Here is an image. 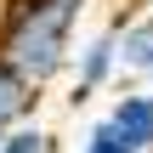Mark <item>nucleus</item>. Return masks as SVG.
Wrapping results in <instances>:
<instances>
[{"label":"nucleus","mask_w":153,"mask_h":153,"mask_svg":"<svg viewBox=\"0 0 153 153\" xmlns=\"http://www.w3.org/2000/svg\"><path fill=\"white\" fill-rule=\"evenodd\" d=\"M79 153H131V148H125V142L114 136V125H108V119H97V125L85 131V142H79Z\"/></svg>","instance_id":"7"},{"label":"nucleus","mask_w":153,"mask_h":153,"mask_svg":"<svg viewBox=\"0 0 153 153\" xmlns=\"http://www.w3.org/2000/svg\"><path fill=\"white\" fill-rule=\"evenodd\" d=\"M0 136H6V125H0Z\"/></svg>","instance_id":"8"},{"label":"nucleus","mask_w":153,"mask_h":153,"mask_svg":"<svg viewBox=\"0 0 153 153\" xmlns=\"http://www.w3.org/2000/svg\"><path fill=\"white\" fill-rule=\"evenodd\" d=\"M68 74H74V102H85L91 91H102V85L119 74V45H114V28L91 34V40L68 57Z\"/></svg>","instance_id":"2"},{"label":"nucleus","mask_w":153,"mask_h":153,"mask_svg":"<svg viewBox=\"0 0 153 153\" xmlns=\"http://www.w3.org/2000/svg\"><path fill=\"white\" fill-rule=\"evenodd\" d=\"M85 0H6L0 6V57L34 85H57L74 57V28H79Z\"/></svg>","instance_id":"1"},{"label":"nucleus","mask_w":153,"mask_h":153,"mask_svg":"<svg viewBox=\"0 0 153 153\" xmlns=\"http://www.w3.org/2000/svg\"><path fill=\"white\" fill-rule=\"evenodd\" d=\"M34 102H40V91L0 57V125H11V119H28L34 114Z\"/></svg>","instance_id":"5"},{"label":"nucleus","mask_w":153,"mask_h":153,"mask_svg":"<svg viewBox=\"0 0 153 153\" xmlns=\"http://www.w3.org/2000/svg\"><path fill=\"white\" fill-rule=\"evenodd\" d=\"M0 153H57V136L34 119H11L6 136H0Z\"/></svg>","instance_id":"6"},{"label":"nucleus","mask_w":153,"mask_h":153,"mask_svg":"<svg viewBox=\"0 0 153 153\" xmlns=\"http://www.w3.org/2000/svg\"><path fill=\"white\" fill-rule=\"evenodd\" d=\"M114 45H119V68L153 79V17H131L114 23Z\"/></svg>","instance_id":"4"},{"label":"nucleus","mask_w":153,"mask_h":153,"mask_svg":"<svg viewBox=\"0 0 153 153\" xmlns=\"http://www.w3.org/2000/svg\"><path fill=\"white\" fill-rule=\"evenodd\" d=\"M148 153H153V148H148Z\"/></svg>","instance_id":"9"},{"label":"nucleus","mask_w":153,"mask_h":153,"mask_svg":"<svg viewBox=\"0 0 153 153\" xmlns=\"http://www.w3.org/2000/svg\"><path fill=\"white\" fill-rule=\"evenodd\" d=\"M108 125H114V136L131 153H148L153 148V91H125L108 108Z\"/></svg>","instance_id":"3"}]
</instances>
